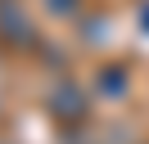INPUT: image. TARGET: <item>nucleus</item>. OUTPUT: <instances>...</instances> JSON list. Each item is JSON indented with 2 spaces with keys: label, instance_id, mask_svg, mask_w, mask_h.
<instances>
[{
  "label": "nucleus",
  "instance_id": "obj_1",
  "mask_svg": "<svg viewBox=\"0 0 149 144\" xmlns=\"http://www.w3.org/2000/svg\"><path fill=\"white\" fill-rule=\"evenodd\" d=\"M45 113H50V122L63 135H72L77 126L91 117V99H86V90L77 86L72 77H59L54 86H50V95H45Z\"/></svg>",
  "mask_w": 149,
  "mask_h": 144
},
{
  "label": "nucleus",
  "instance_id": "obj_2",
  "mask_svg": "<svg viewBox=\"0 0 149 144\" xmlns=\"http://www.w3.org/2000/svg\"><path fill=\"white\" fill-rule=\"evenodd\" d=\"M0 41L14 45V50H32V45H36V27L23 14L18 0H0Z\"/></svg>",
  "mask_w": 149,
  "mask_h": 144
},
{
  "label": "nucleus",
  "instance_id": "obj_3",
  "mask_svg": "<svg viewBox=\"0 0 149 144\" xmlns=\"http://www.w3.org/2000/svg\"><path fill=\"white\" fill-rule=\"evenodd\" d=\"M95 86H100V95L122 99V95L131 90V68H127V63H104L100 77H95Z\"/></svg>",
  "mask_w": 149,
  "mask_h": 144
},
{
  "label": "nucleus",
  "instance_id": "obj_4",
  "mask_svg": "<svg viewBox=\"0 0 149 144\" xmlns=\"http://www.w3.org/2000/svg\"><path fill=\"white\" fill-rule=\"evenodd\" d=\"M45 9H50V14H59V18H72L77 9H81V0H45Z\"/></svg>",
  "mask_w": 149,
  "mask_h": 144
},
{
  "label": "nucleus",
  "instance_id": "obj_5",
  "mask_svg": "<svg viewBox=\"0 0 149 144\" xmlns=\"http://www.w3.org/2000/svg\"><path fill=\"white\" fill-rule=\"evenodd\" d=\"M136 18H140V32H145V36H149V0H145V5H140V9H136Z\"/></svg>",
  "mask_w": 149,
  "mask_h": 144
}]
</instances>
